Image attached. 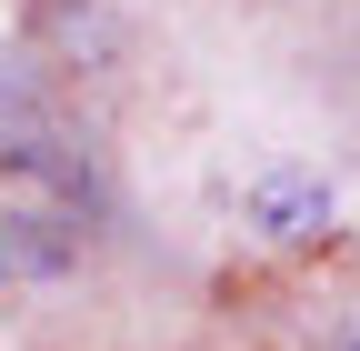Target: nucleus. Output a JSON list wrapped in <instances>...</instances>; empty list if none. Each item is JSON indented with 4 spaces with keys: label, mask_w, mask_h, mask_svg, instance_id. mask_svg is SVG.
Segmentation results:
<instances>
[{
    "label": "nucleus",
    "mask_w": 360,
    "mask_h": 351,
    "mask_svg": "<svg viewBox=\"0 0 360 351\" xmlns=\"http://www.w3.org/2000/svg\"><path fill=\"white\" fill-rule=\"evenodd\" d=\"M330 181H321V171H300V161H281V171H260V181H250V221L270 231V241H321L330 231Z\"/></svg>",
    "instance_id": "f257e3e1"
},
{
    "label": "nucleus",
    "mask_w": 360,
    "mask_h": 351,
    "mask_svg": "<svg viewBox=\"0 0 360 351\" xmlns=\"http://www.w3.org/2000/svg\"><path fill=\"white\" fill-rule=\"evenodd\" d=\"M0 101H11V80H0Z\"/></svg>",
    "instance_id": "f03ea898"
},
{
    "label": "nucleus",
    "mask_w": 360,
    "mask_h": 351,
    "mask_svg": "<svg viewBox=\"0 0 360 351\" xmlns=\"http://www.w3.org/2000/svg\"><path fill=\"white\" fill-rule=\"evenodd\" d=\"M350 351H360V341H350Z\"/></svg>",
    "instance_id": "7ed1b4c3"
}]
</instances>
